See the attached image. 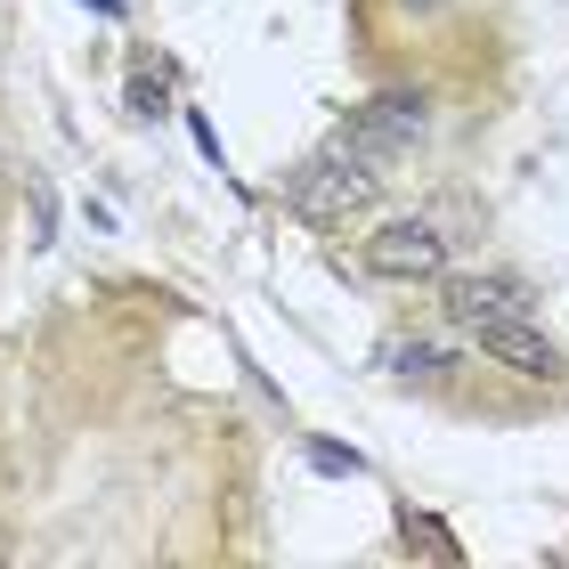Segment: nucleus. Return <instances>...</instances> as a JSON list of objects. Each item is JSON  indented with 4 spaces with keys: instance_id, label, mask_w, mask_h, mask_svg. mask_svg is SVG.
I'll use <instances>...</instances> for the list:
<instances>
[{
    "instance_id": "1",
    "label": "nucleus",
    "mask_w": 569,
    "mask_h": 569,
    "mask_svg": "<svg viewBox=\"0 0 569 569\" xmlns=\"http://www.w3.org/2000/svg\"><path fill=\"white\" fill-rule=\"evenodd\" d=\"M375 196H382L375 154H358V147H326L318 163H301V171H293V212H301L309 228H333V220L367 212Z\"/></svg>"
},
{
    "instance_id": "2",
    "label": "nucleus",
    "mask_w": 569,
    "mask_h": 569,
    "mask_svg": "<svg viewBox=\"0 0 569 569\" xmlns=\"http://www.w3.org/2000/svg\"><path fill=\"white\" fill-rule=\"evenodd\" d=\"M367 269L391 277V284H439L448 277V237H439L431 220H391V228H375Z\"/></svg>"
},
{
    "instance_id": "3",
    "label": "nucleus",
    "mask_w": 569,
    "mask_h": 569,
    "mask_svg": "<svg viewBox=\"0 0 569 569\" xmlns=\"http://www.w3.org/2000/svg\"><path fill=\"white\" fill-rule=\"evenodd\" d=\"M439 309H448V326L463 333H480V326H497V318H529V284L521 277H439Z\"/></svg>"
},
{
    "instance_id": "4",
    "label": "nucleus",
    "mask_w": 569,
    "mask_h": 569,
    "mask_svg": "<svg viewBox=\"0 0 569 569\" xmlns=\"http://www.w3.org/2000/svg\"><path fill=\"white\" fill-rule=\"evenodd\" d=\"M423 139H431V107L423 98H375V107L358 114V131H350L358 154H407Z\"/></svg>"
},
{
    "instance_id": "5",
    "label": "nucleus",
    "mask_w": 569,
    "mask_h": 569,
    "mask_svg": "<svg viewBox=\"0 0 569 569\" xmlns=\"http://www.w3.org/2000/svg\"><path fill=\"white\" fill-rule=\"evenodd\" d=\"M480 350L497 358V367H512V375H537V382L569 375V358H561V350H553L529 318H497V326H480Z\"/></svg>"
},
{
    "instance_id": "6",
    "label": "nucleus",
    "mask_w": 569,
    "mask_h": 569,
    "mask_svg": "<svg viewBox=\"0 0 569 569\" xmlns=\"http://www.w3.org/2000/svg\"><path fill=\"white\" fill-rule=\"evenodd\" d=\"M382 367L391 375H439V367H456V342H391Z\"/></svg>"
},
{
    "instance_id": "7",
    "label": "nucleus",
    "mask_w": 569,
    "mask_h": 569,
    "mask_svg": "<svg viewBox=\"0 0 569 569\" xmlns=\"http://www.w3.org/2000/svg\"><path fill=\"white\" fill-rule=\"evenodd\" d=\"M309 463H318V472H333V480L367 472V463H358V448H342V439H309Z\"/></svg>"
},
{
    "instance_id": "8",
    "label": "nucleus",
    "mask_w": 569,
    "mask_h": 569,
    "mask_svg": "<svg viewBox=\"0 0 569 569\" xmlns=\"http://www.w3.org/2000/svg\"><path fill=\"white\" fill-rule=\"evenodd\" d=\"M439 9H456V0H399V17H439Z\"/></svg>"
},
{
    "instance_id": "9",
    "label": "nucleus",
    "mask_w": 569,
    "mask_h": 569,
    "mask_svg": "<svg viewBox=\"0 0 569 569\" xmlns=\"http://www.w3.org/2000/svg\"><path fill=\"white\" fill-rule=\"evenodd\" d=\"M90 9H98V17H122V0H90Z\"/></svg>"
}]
</instances>
